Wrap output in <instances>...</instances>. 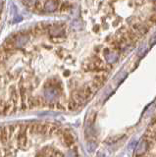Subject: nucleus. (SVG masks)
I'll return each instance as SVG.
<instances>
[{
	"mask_svg": "<svg viewBox=\"0 0 156 157\" xmlns=\"http://www.w3.org/2000/svg\"><path fill=\"white\" fill-rule=\"evenodd\" d=\"M79 107V104H78V102L76 101L75 99L73 98H70L69 99V102H68V109L69 110H75L76 108Z\"/></svg>",
	"mask_w": 156,
	"mask_h": 157,
	"instance_id": "obj_1",
	"label": "nucleus"
},
{
	"mask_svg": "<svg viewBox=\"0 0 156 157\" xmlns=\"http://www.w3.org/2000/svg\"><path fill=\"white\" fill-rule=\"evenodd\" d=\"M142 27V25L140 23H135V24L132 25V29L133 31H135V32H139Z\"/></svg>",
	"mask_w": 156,
	"mask_h": 157,
	"instance_id": "obj_2",
	"label": "nucleus"
},
{
	"mask_svg": "<svg viewBox=\"0 0 156 157\" xmlns=\"http://www.w3.org/2000/svg\"><path fill=\"white\" fill-rule=\"evenodd\" d=\"M149 23L150 24H156V14L152 15V16L149 17Z\"/></svg>",
	"mask_w": 156,
	"mask_h": 157,
	"instance_id": "obj_3",
	"label": "nucleus"
},
{
	"mask_svg": "<svg viewBox=\"0 0 156 157\" xmlns=\"http://www.w3.org/2000/svg\"><path fill=\"white\" fill-rule=\"evenodd\" d=\"M156 42V35L153 36V37H152V38H151V42H150V45H153V44Z\"/></svg>",
	"mask_w": 156,
	"mask_h": 157,
	"instance_id": "obj_4",
	"label": "nucleus"
},
{
	"mask_svg": "<svg viewBox=\"0 0 156 157\" xmlns=\"http://www.w3.org/2000/svg\"><path fill=\"white\" fill-rule=\"evenodd\" d=\"M93 31H94L95 32H98L100 31V27H99V26H98V25H96V26H95V27L93 28Z\"/></svg>",
	"mask_w": 156,
	"mask_h": 157,
	"instance_id": "obj_5",
	"label": "nucleus"
},
{
	"mask_svg": "<svg viewBox=\"0 0 156 157\" xmlns=\"http://www.w3.org/2000/svg\"><path fill=\"white\" fill-rule=\"evenodd\" d=\"M109 52H110V49H109V48H105V49L103 50V53H104V55H106V56L108 55Z\"/></svg>",
	"mask_w": 156,
	"mask_h": 157,
	"instance_id": "obj_6",
	"label": "nucleus"
},
{
	"mask_svg": "<svg viewBox=\"0 0 156 157\" xmlns=\"http://www.w3.org/2000/svg\"><path fill=\"white\" fill-rule=\"evenodd\" d=\"M100 51H101V47H100V46L95 47V49H94V52H95V53H99Z\"/></svg>",
	"mask_w": 156,
	"mask_h": 157,
	"instance_id": "obj_7",
	"label": "nucleus"
}]
</instances>
